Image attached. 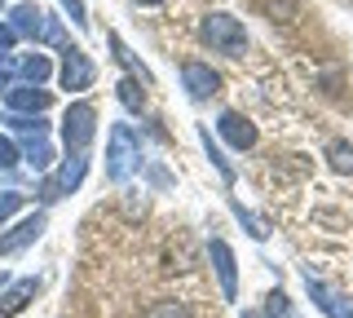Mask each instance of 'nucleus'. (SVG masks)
I'll use <instances>...</instances> for the list:
<instances>
[{"instance_id": "f257e3e1", "label": "nucleus", "mask_w": 353, "mask_h": 318, "mask_svg": "<svg viewBox=\"0 0 353 318\" xmlns=\"http://www.w3.org/2000/svg\"><path fill=\"white\" fill-rule=\"evenodd\" d=\"M199 40H203L212 53H225V58H243V53H248V27H243L234 14H225V9L203 14V23H199Z\"/></svg>"}, {"instance_id": "f03ea898", "label": "nucleus", "mask_w": 353, "mask_h": 318, "mask_svg": "<svg viewBox=\"0 0 353 318\" xmlns=\"http://www.w3.org/2000/svg\"><path fill=\"white\" fill-rule=\"evenodd\" d=\"M141 168V141L128 124H110L106 137V177L110 181H128Z\"/></svg>"}, {"instance_id": "7ed1b4c3", "label": "nucleus", "mask_w": 353, "mask_h": 318, "mask_svg": "<svg viewBox=\"0 0 353 318\" xmlns=\"http://www.w3.org/2000/svg\"><path fill=\"white\" fill-rule=\"evenodd\" d=\"M97 137V106L93 102H71L62 115V141L71 155H84Z\"/></svg>"}, {"instance_id": "20e7f679", "label": "nucleus", "mask_w": 353, "mask_h": 318, "mask_svg": "<svg viewBox=\"0 0 353 318\" xmlns=\"http://www.w3.org/2000/svg\"><path fill=\"white\" fill-rule=\"evenodd\" d=\"M58 80H62V89H66V93H84V89H93V80H97V67L88 62V53H84L80 45H66V49H62Z\"/></svg>"}, {"instance_id": "39448f33", "label": "nucleus", "mask_w": 353, "mask_h": 318, "mask_svg": "<svg viewBox=\"0 0 353 318\" xmlns=\"http://www.w3.org/2000/svg\"><path fill=\"white\" fill-rule=\"evenodd\" d=\"M84 172H88V159H84V155H71V159H62V168L53 172V177H44V181H40V199H44V203H53V199H62V195L80 190Z\"/></svg>"}, {"instance_id": "423d86ee", "label": "nucleus", "mask_w": 353, "mask_h": 318, "mask_svg": "<svg viewBox=\"0 0 353 318\" xmlns=\"http://www.w3.org/2000/svg\"><path fill=\"white\" fill-rule=\"evenodd\" d=\"M181 84H185V97L190 102H208V97H216L221 93V75L212 71V62H181Z\"/></svg>"}, {"instance_id": "0eeeda50", "label": "nucleus", "mask_w": 353, "mask_h": 318, "mask_svg": "<svg viewBox=\"0 0 353 318\" xmlns=\"http://www.w3.org/2000/svg\"><path fill=\"white\" fill-rule=\"evenodd\" d=\"M208 261L216 270V283H221V296L225 301H239V261L230 252L225 239H208Z\"/></svg>"}, {"instance_id": "6e6552de", "label": "nucleus", "mask_w": 353, "mask_h": 318, "mask_svg": "<svg viewBox=\"0 0 353 318\" xmlns=\"http://www.w3.org/2000/svg\"><path fill=\"white\" fill-rule=\"evenodd\" d=\"M53 106V93L44 84H9L5 93V111H18V115H44Z\"/></svg>"}, {"instance_id": "1a4fd4ad", "label": "nucleus", "mask_w": 353, "mask_h": 318, "mask_svg": "<svg viewBox=\"0 0 353 318\" xmlns=\"http://www.w3.org/2000/svg\"><path fill=\"white\" fill-rule=\"evenodd\" d=\"M36 292H40L36 274H27V279H9V288L0 292V318H18L31 301H36Z\"/></svg>"}, {"instance_id": "9d476101", "label": "nucleus", "mask_w": 353, "mask_h": 318, "mask_svg": "<svg viewBox=\"0 0 353 318\" xmlns=\"http://www.w3.org/2000/svg\"><path fill=\"white\" fill-rule=\"evenodd\" d=\"M216 133L225 137L234 150H252V146H256V124H252L248 115H239V111H221Z\"/></svg>"}, {"instance_id": "9b49d317", "label": "nucleus", "mask_w": 353, "mask_h": 318, "mask_svg": "<svg viewBox=\"0 0 353 318\" xmlns=\"http://www.w3.org/2000/svg\"><path fill=\"white\" fill-rule=\"evenodd\" d=\"M44 221L49 217L44 212H31V217H22V221L9 230V235H0V252H22L27 244H36V239L44 235Z\"/></svg>"}, {"instance_id": "f8f14e48", "label": "nucleus", "mask_w": 353, "mask_h": 318, "mask_svg": "<svg viewBox=\"0 0 353 318\" xmlns=\"http://www.w3.org/2000/svg\"><path fill=\"white\" fill-rule=\"evenodd\" d=\"M305 292L314 296L318 305H323V314H327V318H353V305L345 301V296H336L331 288H323V283H318L314 274H305Z\"/></svg>"}, {"instance_id": "ddd939ff", "label": "nucleus", "mask_w": 353, "mask_h": 318, "mask_svg": "<svg viewBox=\"0 0 353 318\" xmlns=\"http://www.w3.org/2000/svg\"><path fill=\"white\" fill-rule=\"evenodd\" d=\"M9 27H14V36H31V40H40L44 9H40V5H31V0H22V5L9 9Z\"/></svg>"}, {"instance_id": "4468645a", "label": "nucleus", "mask_w": 353, "mask_h": 318, "mask_svg": "<svg viewBox=\"0 0 353 318\" xmlns=\"http://www.w3.org/2000/svg\"><path fill=\"white\" fill-rule=\"evenodd\" d=\"M106 45H110V53H115V62H119V67H124V71L132 75V80H141V84H154V75L146 71V62H141L137 53H132V49L124 45V36H115V31H110V36H106Z\"/></svg>"}, {"instance_id": "2eb2a0df", "label": "nucleus", "mask_w": 353, "mask_h": 318, "mask_svg": "<svg viewBox=\"0 0 353 318\" xmlns=\"http://www.w3.org/2000/svg\"><path fill=\"white\" fill-rule=\"evenodd\" d=\"M199 141H203V155L212 159V168L221 172V181H225V186H234V181H239V172H234V163L225 159V150H221L216 141H212V133H208V128H199Z\"/></svg>"}, {"instance_id": "dca6fc26", "label": "nucleus", "mask_w": 353, "mask_h": 318, "mask_svg": "<svg viewBox=\"0 0 353 318\" xmlns=\"http://www.w3.org/2000/svg\"><path fill=\"white\" fill-rule=\"evenodd\" d=\"M18 75H22V84H44L53 75V62L44 58V53H22V58H18Z\"/></svg>"}, {"instance_id": "f3484780", "label": "nucleus", "mask_w": 353, "mask_h": 318, "mask_svg": "<svg viewBox=\"0 0 353 318\" xmlns=\"http://www.w3.org/2000/svg\"><path fill=\"white\" fill-rule=\"evenodd\" d=\"M115 97H119V106L132 111V115L146 111V89H141V80H132V75H124V80L115 84Z\"/></svg>"}, {"instance_id": "a211bd4d", "label": "nucleus", "mask_w": 353, "mask_h": 318, "mask_svg": "<svg viewBox=\"0 0 353 318\" xmlns=\"http://www.w3.org/2000/svg\"><path fill=\"white\" fill-rule=\"evenodd\" d=\"M18 159H27V163H31L36 172H44V168L53 163V146H49V137H31L27 146L18 150Z\"/></svg>"}, {"instance_id": "6ab92c4d", "label": "nucleus", "mask_w": 353, "mask_h": 318, "mask_svg": "<svg viewBox=\"0 0 353 318\" xmlns=\"http://www.w3.org/2000/svg\"><path fill=\"white\" fill-rule=\"evenodd\" d=\"M0 124H9L14 133H27V137H44V115H18V111H5V119Z\"/></svg>"}, {"instance_id": "aec40b11", "label": "nucleus", "mask_w": 353, "mask_h": 318, "mask_svg": "<svg viewBox=\"0 0 353 318\" xmlns=\"http://www.w3.org/2000/svg\"><path fill=\"white\" fill-rule=\"evenodd\" d=\"M327 163L340 172V177H349V172H353V141H331V146H327Z\"/></svg>"}, {"instance_id": "412c9836", "label": "nucleus", "mask_w": 353, "mask_h": 318, "mask_svg": "<svg viewBox=\"0 0 353 318\" xmlns=\"http://www.w3.org/2000/svg\"><path fill=\"white\" fill-rule=\"evenodd\" d=\"M230 212H234V217H239V221H243V226H248V235H252V239H270V226H265V221H261V217H256V212H248V208H243L239 199H230Z\"/></svg>"}, {"instance_id": "4be33fe9", "label": "nucleus", "mask_w": 353, "mask_h": 318, "mask_svg": "<svg viewBox=\"0 0 353 318\" xmlns=\"http://www.w3.org/2000/svg\"><path fill=\"white\" fill-rule=\"evenodd\" d=\"M141 318H190V310H185L181 301H154Z\"/></svg>"}, {"instance_id": "5701e85b", "label": "nucleus", "mask_w": 353, "mask_h": 318, "mask_svg": "<svg viewBox=\"0 0 353 318\" xmlns=\"http://www.w3.org/2000/svg\"><path fill=\"white\" fill-rule=\"evenodd\" d=\"M18 208H22V195H18V190H0V226H5L9 217L18 212Z\"/></svg>"}, {"instance_id": "b1692460", "label": "nucleus", "mask_w": 353, "mask_h": 318, "mask_svg": "<svg viewBox=\"0 0 353 318\" xmlns=\"http://www.w3.org/2000/svg\"><path fill=\"white\" fill-rule=\"evenodd\" d=\"M58 5L66 9V18H71V23L80 27V31L88 27V9H84V0H58Z\"/></svg>"}, {"instance_id": "393cba45", "label": "nucleus", "mask_w": 353, "mask_h": 318, "mask_svg": "<svg viewBox=\"0 0 353 318\" xmlns=\"http://www.w3.org/2000/svg\"><path fill=\"white\" fill-rule=\"evenodd\" d=\"M18 163V146L9 137H0V168H14Z\"/></svg>"}, {"instance_id": "a878e982", "label": "nucleus", "mask_w": 353, "mask_h": 318, "mask_svg": "<svg viewBox=\"0 0 353 318\" xmlns=\"http://www.w3.org/2000/svg\"><path fill=\"white\" fill-rule=\"evenodd\" d=\"M9 84H14V62L0 53V93H9Z\"/></svg>"}, {"instance_id": "bb28decb", "label": "nucleus", "mask_w": 353, "mask_h": 318, "mask_svg": "<svg viewBox=\"0 0 353 318\" xmlns=\"http://www.w3.org/2000/svg\"><path fill=\"white\" fill-rule=\"evenodd\" d=\"M14 45H18L14 27H9V23H0V53H9V49H14Z\"/></svg>"}, {"instance_id": "cd10ccee", "label": "nucleus", "mask_w": 353, "mask_h": 318, "mask_svg": "<svg viewBox=\"0 0 353 318\" xmlns=\"http://www.w3.org/2000/svg\"><path fill=\"white\" fill-rule=\"evenodd\" d=\"M132 5H141V9H150V5H163V0H132Z\"/></svg>"}, {"instance_id": "c85d7f7f", "label": "nucleus", "mask_w": 353, "mask_h": 318, "mask_svg": "<svg viewBox=\"0 0 353 318\" xmlns=\"http://www.w3.org/2000/svg\"><path fill=\"white\" fill-rule=\"evenodd\" d=\"M9 288V270H0V292H5Z\"/></svg>"}, {"instance_id": "c756f323", "label": "nucleus", "mask_w": 353, "mask_h": 318, "mask_svg": "<svg viewBox=\"0 0 353 318\" xmlns=\"http://www.w3.org/2000/svg\"><path fill=\"white\" fill-rule=\"evenodd\" d=\"M243 318H265V314H261V310H248V314H243Z\"/></svg>"}]
</instances>
